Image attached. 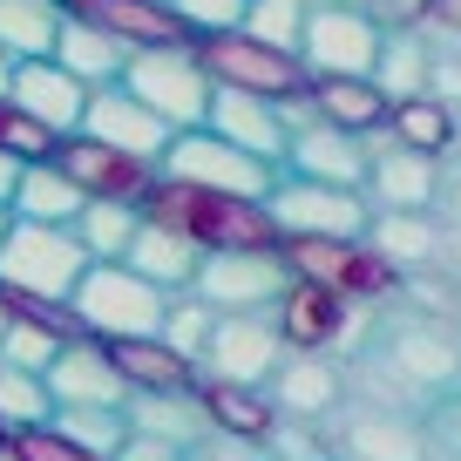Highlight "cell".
Returning a JSON list of instances; mask_svg holds the SVG:
<instances>
[{
    "label": "cell",
    "instance_id": "obj_7",
    "mask_svg": "<svg viewBox=\"0 0 461 461\" xmlns=\"http://www.w3.org/2000/svg\"><path fill=\"white\" fill-rule=\"evenodd\" d=\"M122 88H130L136 102H149L176 136L203 130V122H211V102H217V82H211L197 48H143V55H130Z\"/></svg>",
    "mask_w": 461,
    "mask_h": 461
},
{
    "label": "cell",
    "instance_id": "obj_26",
    "mask_svg": "<svg viewBox=\"0 0 461 461\" xmlns=\"http://www.w3.org/2000/svg\"><path fill=\"white\" fill-rule=\"evenodd\" d=\"M434 55L441 48L428 41V28H393L387 48H380V68H374V88L387 102H414L434 88Z\"/></svg>",
    "mask_w": 461,
    "mask_h": 461
},
{
    "label": "cell",
    "instance_id": "obj_41",
    "mask_svg": "<svg viewBox=\"0 0 461 461\" xmlns=\"http://www.w3.org/2000/svg\"><path fill=\"white\" fill-rule=\"evenodd\" d=\"M176 14H184V28L197 34H230V28H245V14H251V0H170Z\"/></svg>",
    "mask_w": 461,
    "mask_h": 461
},
{
    "label": "cell",
    "instance_id": "obj_19",
    "mask_svg": "<svg viewBox=\"0 0 461 461\" xmlns=\"http://www.w3.org/2000/svg\"><path fill=\"white\" fill-rule=\"evenodd\" d=\"M75 21H88V28L115 34L122 48H197V34L184 28V14L176 7H163V0H61Z\"/></svg>",
    "mask_w": 461,
    "mask_h": 461
},
{
    "label": "cell",
    "instance_id": "obj_25",
    "mask_svg": "<svg viewBox=\"0 0 461 461\" xmlns=\"http://www.w3.org/2000/svg\"><path fill=\"white\" fill-rule=\"evenodd\" d=\"M130 272H143L149 285H163L176 299V292H197V272H203V251L190 245V238H176L170 224H149L143 217V230H136V245H130Z\"/></svg>",
    "mask_w": 461,
    "mask_h": 461
},
{
    "label": "cell",
    "instance_id": "obj_45",
    "mask_svg": "<svg viewBox=\"0 0 461 461\" xmlns=\"http://www.w3.org/2000/svg\"><path fill=\"white\" fill-rule=\"evenodd\" d=\"M366 7H374L387 28H420V21H428V0H366Z\"/></svg>",
    "mask_w": 461,
    "mask_h": 461
},
{
    "label": "cell",
    "instance_id": "obj_36",
    "mask_svg": "<svg viewBox=\"0 0 461 461\" xmlns=\"http://www.w3.org/2000/svg\"><path fill=\"white\" fill-rule=\"evenodd\" d=\"M305 28H312V0H251V14H245V34L278 48V55H299Z\"/></svg>",
    "mask_w": 461,
    "mask_h": 461
},
{
    "label": "cell",
    "instance_id": "obj_54",
    "mask_svg": "<svg viewBox=\"0 0 461 461\" xmlns=\"http://www.w3.org/2000/svg\"><path fill=\"white\" fill-rule=\"evenodd\" d=\"M0 441H7V428H0Z\"/></svg>",
    "mask_w": 461,
    "mask_h": 461
},
{
    "label": "cell",
    "instance_id": "obj_43",
    "mask_svg": "<svg viewBox=\"0 0 461 461\" xmlns=\"http://www.w3.org/2000/svg\"><path fill=\"white\" fill-rule=\"evenodd\" d=\"M190 461H272V455L251 441H230V434H211L203 447H190Z\"/></svg>",
    "mask_w": 461,
    "mask_h": 461
},
{
    "label": "cell",
    "instance_id": "obj_18",
    "mask_svg": "<svg viewBox=\"0 0 461 461\" xmlns=\"http://www.w3.org/2000/svg\"><path fill=\"white\" fill-rule=\"evenodd\" d=\"M48 393H55V414H75V407H122L136 401L130 380H122V366H115V353L102 339H68L61 346V360L48 366Z\"/></svg>",
    "mask_w": 461,
    "mask_h": 461
},
{
    "label": "cell",
    "instance_id": "obj_49",
    "mask_svg": "<svg viewBox=\"0 0 461 461\" xmlns=\"http://www.w3.org/2000/svg\"><path fill=\"white\" fill-rule=\"evenodd\" d=\"M441 211H447V217H455V224H461V163H455V170H447V197H441Z\"/></svg>",
    "mask_w": 461,
    "mask_h": 461
},
{
    "label": "cell",
    "instance_id": "obj_4",
    "mask_svg": "<svg viewBox=\"0 0 461 461\" xmlns=\"http://www.w3.org/2000/svg\"><path fill=\"white\" fill-rule=\"evenodd\" d=\"M88 245L75 238V224H21L0 245V292L14 299H41V305H68L75 285L88 278Z\"/></svg>",
    "mask_w": 461,
    "mask_h": 461
},
{
    "label": "cell",
    "instance_id": "obj_16",
    "mask_svg": "<svg viewBox=\"0 0 461 461\" xmlns=\"http://www.w3.org/2000/svg\"><path fill=\"white\" fill-rule=\"evenodd\" d=\"M55 163L82 184V197L88 203H143L149 190H157V163H143V157H122V149H109V143H95V136H61V149H55Z\"/></svg>",
    "mask_w": 461,
    "mask_h": 461
},
{
    "label": "cell",
    "instance_id": "obj_11",
    "mask_svg": "<svg viewBox=\"0 0 461 461\" xmlns=\"http://www.w3.org/2000/svg\"><path fill=\"white\" fill-rule=\"evenodd\" d=\"M197 55H203V68H211L217 88H245V95H265V102H292L299 88H312V75H305L299 55H278V48L251 41L245 28L203 34Z\"/></svg>",
    "mask_w": 461,
    "mask_h": 461
},
{
    "label": "cell",
    "instance_id": "obj_14",
    "mask_svg": "<svg viewBox=\"0 0 461 461\" xmlns=\"http://www.w3.org/2000/svg\"><path fill=\"white\" fill-rule=\"evenodd\" d=\"M265 393H272V407L285 420H319V428H332V420L353 407V366L332 360V353H292Z\"/></svg>",
    "mask_w": 461,
    "mask_h": 461
},
{
    "label": "cell",
    "instance_id": "obj_46",
    "mask_svg": "<svg viewBox=\"0 0 461 461\" xmlns=\"http://www.w3.org/2000/svg\"><path fill=\"white\" fill-rule=\"evenodd\" d=\"M428 95H441L447 109H461V55H434V88Z\"/></svg>",
    "mask_w": 461,
    "mask_h": 461
},
{
    "label": "cell",
    "instance_id": "obj_1",
    "mask_svg": "<svg viewBox=\"0 0 461 461\" xmlns=\"http://www.w3.org/2000/svg\"><path fill=\"white\" fill-rule=\"evenodd\" d=\"M360 374L374 380V407H407V414H434L441 401L461 393V319L441 312H380L374 346L360 353Z\"/></svg>",
    "mask_w": 461,
    "mask_h": 461
},
{
    "label": "cell",
    "instance_id": "obj_30",
    "mask_svg": "<svg viewBox=\"0 0 461 461\" xmlns=\"http://www.w3.org/2000/svg\"><path fill=\"white\" fill-rule=\"evenodd\" d=\"M130 428L157 434V441H176V447H203L211 441V414H203L197 387L190 393H136L130 401Z\"/></svg>",
    "mask_w": 461,
    "mask_h": 461
},
{
    "label": "cell",
    "instance_id": "obj_48",
    "mask_svg": "<svg viewBox=\"0 0 461 461\" xmlns=\"http://www.w3.org/2000/svg\"><path fill=\"white\" fill-rule=\"evenodd\" d=\"M420 28H434V34H461V0H428V21Z\"/></svg>",
    "mask_w": 461,
    "mask_h": 461
},
{
    "label": "cell",
    "instance_id": "obj_52",
    "mask_svg": "<svg viewBox=\"0 0 461 461\" xmlns=\"http://www.w3.org/2000/svg\"><path fill=\"white\" fill-rule=\"evenodd\" d=\"M7 230H14V211H7V203H0V245H7Z\"/></svg>",
    "mask_w": 461,
    "mask_h": 461
},
{
    "label": "cell",
    "instance_id": "obj_3",
    "mask_svg": "<svg viewBox=\"0 0 461 461\" xmlns=\"http://www.w3.org/2000/svg\"><path fill=\"white\" fill-rule=\"evenodd\" d=\"M75 326L102 346H122V339H163V319H170V292L149 285L143 272L130 265H88V278L75 285L68 299Z\"/></svg>",
    "mask_w": 461,
    "mask_h": 461
},
{
    "label": "cell",
    "instance_id": "obj_28",
    "mask_svg": "<svg viewBox=\"0 0 461 461\" xmlns=\"http://www.w3.org/2000/svg\"><path fill=\"white\" fill-rule=\"evenodd\" d=\"M61 28H68L61 0H0V48L14 61H55Z\"/></svg>",
    "mask_w": 461,
    "mask_h": 461
},
{
    "label": "cell",
    "instance_id": "obj_2",
    "mask_svg": "<svg viewBox=\"0 0 461 461\" xmlns=\"http://www.w3.org/2000/svg\"><path fill=\"white\" fill-rule=\"evenodd\" d=\"M143 217H149V224H170L176 238H190L203 258H211V251H278V245H285L265 203L176 184V176H157V190L143 197Z\"/></svg>",
    "mask_w": 461,
    "mask_h": 461
},
{
    "label": "cell",
    "instance_id": "obj_5",
    "mask_svg": "<svg viewBox=\"0 0 461 461\" xmlns=\"http://www.w3.org/2000/svg\"><path fill=\"white\" fill-rule=\"evenodd\" d=\"M387 34L393 28L366 0H312V28H305L299 61L312 82H374Z\"/></svg>",
    "mask_w": 461,
    "mask_h": 461
},
{
    "label": "cell",
    "instance_id": "obj_24",
    "mask_svg": "<svg viewBox=\"0 0 461 461\" xmlns=\"http://www.w3.org/2000/svg\"><path fill=\"white\" fill-rule=\"evenodd\" d=\"M197 401H203V414H211V434H230V441H251V447H265L272 441V428L285 414L272 407V393L265 387H224V380H197Z\"/></svg>",
    "mask_w": 461,
    "mask_h": 461
},
{
    "label": "cell",
    "instance_id": "obj_12",
    "mask_svg": "<svg viewBox=\"0 0 461 461\" xmlns=\"http://www.w3.org/2000/svg\"><path fill=\"white\" fill-rule=\"evenodd\" d=\"M292 292L285 251H211L197 272V299L211 312H278Z\"/></svg>",
    "mask_w": 461,
    "mask_h": 461
},
{
    "label": "cell",
    "instance_id": "obj_31",
    "mask_svg": "<svg viewBox=\"0 0 461 461\" xmlns=\"http://www.w3.org/2000/svg\"><path fill=\"white\" fill-rule=\"evenodd\" d=\"M455 130H461V109H447L441 95H414V102H393L387 115V136L401 149H420V157H455Z\"/></svg>",
    "mask_w": 461,
    "mask_h": 461
},
{
    "label": "cell",
    "instance_id": "obj_22",
    "mask_svg": "<svg viewBox=\"0 0 461 461\" xmlns=\"http://www.w3.org/2000/svg\"><path fill=\"white\" fill-rule=\"evenodd\" d=\"M88 95L95 88L75 82L61 61H21L14 68V102L55 136H82V115H88Z\"/></svg>",
    "mask_w": 461,
    "mask_h": 461
},
{
    "label": "cell",
    "instance_id": "obj_39",
    "mask_svg": "<svg viewBox=\"0 0 461 461\" xmlns=\"http://www.w3.org/2000/svg\"><path fill=\"white\" fill-rule=\"evenodd\" d=\"M0 149H7V157H28V163H55L61 136L41 130V122H34L14 95H0Z\"/></svg>",
    "mask_w": 461,
    "mask_h": 461
},
{
    "label": "cell",
    "instance_id": "obj_55",
    "mask_svg": "<svg viewBox=\"0 0 461 461\" xmlns=\"http://www.w3.org/2000/svg\"><path fill=\"white\" fill-rule=\"evenodd\" d=\"M163 7H170V0H163Z\"/></svg>",
    "mask_w": 461,
    "mask_h": 461
},
{
    "label": "cell",
    "instance_id": "obj_33",
    "mask_svg": "<svg viewBox=\"0 0 461 461\" xmlns=\"http://www.w3.org/2000/svg\"><path fill=\"white\" fill-rule=\"evenodd\" d=\"M312 102H319V122L353 130V136L387 130V115H393V102L380 95L374 82H312Z\"/></svg>",
    "mask_w": 461,
    "mask_h": 461
},
{
    "label": "cell",
    "instance_id": "obj_51",
    "mask_svg": "<svg viewBox=\"0 0 461 461\" xmlns=\"http://www.w3.org/2000/svg\"><path fill=\"white\" fill-rule=\"evenodd\" d=\"M14 319H21V312H14V299L0 292V346H7V332H14Z\"/></svg>",
    "mask_w": 461,
    "mask_h": 461
},
{
    "label": "cell",
    "instance_id": "obj_23",
    "mask_svg": "<svg viewBox=\"0 0 461 461\" xmlns=\"http://www.w3.org/2000/svg\"><path fill=\"white\" fill-rule=\"evenodd\" d=\"M366 245L393 265L401 278H414L420 265H441V245H447V217L441 211H380Z\"/></svg>",
    "mask_w": 461,
    "mask_h": 461
},
{
    "label": "cell",
    "instance_id": "obj_27",
    "mask_svg": "<svg viewBox=\"0 0 461 461\" xmlns=\"http://www.w3.org/2000/svg\"><path fill=\"white\" fill-rule=\"evenodd\" d=\"M130 55L136 48H122L115 34L88 28V21H75V14H68V28H61V41H55V61L75 75V82H88V88H115L122 68H130Z\"/></svg>",
    "mask_w": 461,
    "mask_h": 461
},
{
    "label": "cell",
    "instance_id": "obj_44",
    "mask_svg": "<svg viewBox=\"0 0 461 461\" xmlns=\"http://www.w3.org/2000/svg\"><path fill=\"white\" fill-rule=\"evenodd\" d=\"M115 461H190V447H176V441H157V434H130Z\"/></svg>",
    "mask_w": 461,
    "mask_h": 461
},
{
    "label": "cell",
    "instance_id": "obj_17",
    "mask_svg": "<svg viewBox=\"0 0 461 461\" xmlns=\"http://www.w3.org/2000/svg\"><path fill=\"white\" fill-rule=\"evenodd\" d=\"M82 136H95V143L122 149V157H143V163H157V170H163V157H170V143H176L170 122H163L149 102H136L122 82H115V88H95V95H88Z\"/></svg>",
    "mask_w": 461,
    "mask_h": 461
},
{
    "label": "cell",
    "instance_id": "obj_47",
    "mask_svg": "<svg viewBox=\"0 0 461 461\" xmlns=\"http://www.w3.org/2000/svg\"><path fill=\"white\" fill-rule=\"evenodd\" d=\"M21 176H28V157H7L0 149V203L14 211V197H21Z\"/></svg>",
    "mask_w": 461,
    "mask_h": 461
},
{
    "label": "cell",
    "instance_id": "obj_8",
    "mask_svg": "<svg viewBox=\"0 0 461 461\" xmlns=\"http://www.w3.org/2000/svg\"><path fill=\"white\" fill-rule=\"evenodd\" d=\"M265 211H272L278 238H346V245H360L380 217L366 190H332V184H312V176H292V170L278 176Z\"/></svg>",
    "mask_w": 461,
    "mask_h": 461
},
{
    "label": "cell",
    "instance_id": "obj_32",
    "mask_svg": "<svg viewBox=\"0 0 461 461\" xmlns=\"http://www.w3.org/2000/svg\"><path fill=\"white\" fill-rule=\"evenodd\" d=\"M82 211H88V197H82V184H75L61 163H28L21 197H14V217H21V224H75Z\"/></svg>",
    "mask_w": 461,
    "mask_h": 461
},
{
    "label": "cell",
    "instance_id": "obj_38",
    "mask_svg": "<svg viewBox=\"0 0 461 461\" xmlns=\"http://www.w3.org/2000/svg\"><path fill=\"white\" fill-rule=\"evenodd\" d=\"M211 332H217V312L197 299V292H176V299H170V319H163V346H176L190 366H203Z\"/></svg>",
    "mask_w": 461,
    "mask_h": 461
},
{
    "label": "cell",
    "instance_id": "obj_6",
    "mask_svg": "<svg viewBox=\"0 0 461 461\" xmlns=\"http://www.w3.org/2000/svg\"><path fill=\"white\" fill-rule=\"evenodd\" d=\"M285 265H292V278L299 285H326V292H339V299H353V305H393V299H407V278L393 272L387 258H380L374 245H346V238H285Z\"/></svg>",
    "mask_w": 461,
    "mask_h": 461
},
{
    "label": "cell",
    "instance_id": "obj_10",
    "mask_svg": "<svg viewBox=\"0 0 461 461\" xmlns=\"http://www.w3.org/2000/svg\"><path fill=\"white\" fill-rule=\"evenodd\" d=\"M292 360L285 332H278V312H217L211 353H203L197 374L224 380V387H272V374Z\"/></svg>",
    "mask_w": 461,
    "mask_h": 461
},
{
    "label": "cell",
    "instance_id": "obj_37",
    "mask_svg": "<svg viewBox=\"0 0 461 461\" xmlns=\"http://www.w3.org/2000/svg\"><path fill=\"white\" fill-rule=\"evenodd\" d=\"M55 428L68 434L75 447H88V455H102V461H115L122 455V441H130V407L115 414V407H75V414H55Z\"/></svg>",
    "mask_w": 461,
    "mask_h": 461
},
{
    "label": "cell",
    "instance_id": "obj_50",
    "mask_svg": "<svg viewBox=\"0 0 461 461\" xmlns=\"http://www.w3.org/2000/svg\"><path fill=\"white\" fill-rule=\"evenodd\" d=\"M14 68H21V61L7 55V48H0V95H14Z\"/></svg>",
    "mask_w": 461,
    "mask_h": 461
},
{
    "label": "cell",
    "instance_id": "obj_40",
    "mask_svg": "<svg viewBox=\"0 0 461 461\" xmlns=\"http://www.w3.org/2000/svg\"><path fill=\"white\" fill-rule=\"evenodd\" d=\"M265 455L272 461H339V441H332V428H319V420H278Z\"/></svg>",
    "mask_w": 461,
    "mask_h": 461
},
{
    "label": "cell",
    "instance_id": "obj_29",
    "mask_svg": "<svg viewBox=\"0 0 461 461\" xmlns=\"http://www.w3.org/2000/svg\"><path fill=\"white\" fill-rule=\"evenodd\" d=\"M109 353H115V366H122V380H130V393H190L203 380L197 366L163 339H122V346H109Z\"/></svg>",
    "mask_w": 461,
    "mask_h": 461
},
{
    "label": "cell",
    "instance_id": "obj_53",
    "mask_svg": "<svg viewBox=\"0 0 461 461\" xmlns=\"http://www.w3.org/2000/svg\"><path fill=\"white\" fill-rule=\"evenodd\" d=\"M0 461H21V455H14V441H0Z\"/></svg>",
    "mask_w": 461,
    "mask_h": 461
},
{
    "label": "cell",
    "instance_id": "obj_34",
    "mask_svg": "<svg viewBox=\"0 0 461 461\" xmlns=\"http://www.w3.org/2000/svg\"><path fill=\"white\" fill-rule=\"evenodd\" d=\"M136 230H143V203H88L75 217V238L88 245L95 265H122L130 245H136Z\"/></svg>",
    "mask_w": 461,
    "mask_h": 461
},
{
    "label": "cell",
    "instance_id": "obj_15",
    "mask_svg": "<svg viewBox=\"0 0 461 461\" xmlns=\"http://www.w3.org/2000/svg\"><path fill=\"white\" fill-rule=\"evenodd\" d=\"M366 143H374V176H366L374 211H441V197H447V163L441 157L401 149L387 130H374Z\"/></svg>",
    "mask_w": 461,
    "mask_h": 461
},
{
    "label": "cell",
    "instance_id": "obj_20",
    "mask_svg": "<svg viewBox=\"0 0 461 461\" xmlns=\"http://www.w3.org/2000/svg\"><path fill=\"white\" fill-rule=\"evenodd\" d=\"M285 170L312 176V184H332V190H366V176H374V143L353 136V130H332V122H305V130H292Z\"/></svg>",
    "mask_w": 461,
    "mask_h": 461
},
{
    "label": "cell",
    "instance_id": "obj_35",
    "mask_svg": "<svg viewBox=\"0 0 461 461\" xmlns=\"http://www.w3.org/2000/svg\"><path fill=\"white\" fill-rule=\"evenodd\" d=\"M0 428H7V434L55 428V393H48V374H28V366L0 360Z\"/></svg>",
    "mask_w": 461,
    "mask_h": 461
},
{
    "label": "cell",
    "instance_id": "obj_21",
    "mask_svg": "<svg viewBox=\"0 0 461 461\" xmlns=\"http://www.w3.org/2000/svg\"><path fill=\"white\" fill-rule=\"evenodd\" d=\"M203 130L224 136V143H238V149H251V157H265V163H278V170H285V157H292L285 109L265 102V95H245V88H217L211 122H203Z\"/></svg>",
    "mask_w": 461,
    "mask_h": 461
},
{
    "label": "cell",
    "instance_id": "obj_13",
    "mask_svg": "<svg viewBox=\"0 0 461 461\" xmlns=\"http://www.w3.org/2000/svg\"><path fill=\"white\" fill-rule=\"evenodd\" d=\"M332 441H339V461H434L428 414H407V407H346L332 420Z\"/></svg>",
    "mask_w": 461,
    "mask_h": 461
},
{
    "label": "cell",
    "instance_id": "obj_42",
    "mask_svg": "<svg viewBox=\"0 0 461 461\" xmlns=\"http://www.w3.org/2000/svg\"><path fill=\"white\" fill-rule=\"evenodd\" d=\"M7 441H14L21 461H102V455H88V447H75L61 428H28V434H7Z\"/></svg>",
    "mask_w": 461,
    "mask_h": 461
},
{
    "label": "cell",
    "instance_id": "obj_9",
    "mask_svg": "<svg viewBox=\"0 0 461 461\" xmlns=\"http://www.w3.org/2000/svg\"><path fill=\"white\" fill-rule=\"evenodd\" d=\"M163 176H176V184H197V190H224V197H251V203H265L278 190V163H265V157H251V149H238V143H224V136H211V130H190V136H176L170 143V157H163Z\"/></svg>",
    "mask_w": 461,
    "mask_h": 461
}]
</instances>
